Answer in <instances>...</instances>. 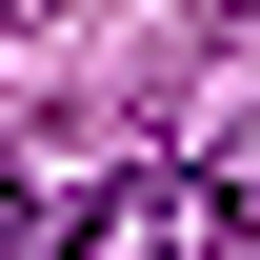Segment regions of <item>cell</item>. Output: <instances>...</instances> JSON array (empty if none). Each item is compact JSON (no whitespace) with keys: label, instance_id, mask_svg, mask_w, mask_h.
Listing matches in <instances>:
<instances>
[{"label":"cell","instance_id":"6da1fadb","mask_svg":"<svg viewBox=\"0 0 260 260\" xmlns=\"http://www.w3.org/2000/svg\"><path fill=\"white\" fill-rule=\"evenodd\" d=\"M240 220H260V160H240V180H200V160H140V180L60 200V240H40V260H220Z\"/></svg>","mask_w":260,"mask_h":260},{"label":"cell","instance_id":"3957f363","mask_svg":"<svg viewBox=\"0 0 260 260\" xmlns=\"http://www.w3.org/2000/svg\"><path fill=\"white\" fill-rule=\"evenodd\" d=\"M0 20H20V0H0Z\"/></svg>","mask_w":260,"mask_h":260},{"label":"cell","instance_id":"7a4b0ae2","mask_svg":"<svg viewBox=\"0 0 260 260\" xmlns=\"http://www.w3.org/2000/svg\"><path fill=\"white\" fill-rule=\"evenodd\" d=\"M40 240H60V200H40V180H0V260H40Z\"/></svg>","mask_w":260,"mask_h":260}]
</instances>
